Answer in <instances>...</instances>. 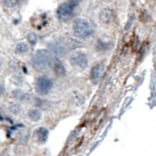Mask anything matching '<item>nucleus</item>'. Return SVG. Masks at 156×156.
<instances>
[{
    "mask_svg": "<svg viewBox=\"0 0 156 156\" xmlns=\"http://www.w3.org/2000/svg\"><path fill=\"white\" fill-rule=\"evenodd\" d=\"M12 96L20 103H26L30 100V96L21 90H13L12 91Z\"/></svg>",
    "mask_w": 156,
    "mask_h": 156,
    "instance_id": "10",
    "label": "nucleus"
},
{
    "mask_svg": "<svg viewBox=\"0 0 156 156\" xmlns=\"http://www.w3.org/2000/svg\"><path fill=\"white\" fill-rule=\"evenodd\" d=\"M51 67H52V71L55 72V74L57 75V76L62 77L66 75V68L60 60H58V58L52 60Z\"/></svg>",
    "mask_w": 156,
    "mask_h": 156,
    "instance_id": "8",
    "label": "nucleus"
},
{
    "mask_svg": "<svg viewBox=\"0 0 156 156\" xmlns=\"http://www.w3.org/2000/svg\"><path fill=\"white\" fill-rule=\"evenodd\" d=\"M4 94H5V87L2 83H0V98L3 97Z\"/></svg>",
    "mask_w": 156,
    "mask_h": 156,
    "instance_id": "18",
    "label": "nucleus"
},
{
    "mask_svg": "<svg viewBox=\"0 0 156 156\" xmlns=\"http://www.w3.org/2000/svg\"><path fill=\"white\" fill-rule=\"evenodd\" d=\"M2 4L7 8H12L15 6L16 2L15 0H2Z\"/></svg>",
    "mask_w": 156,
    "mask_h": 156,
    "instance_id": "16",
    "label": "nucleus"
},
{
    "mask_svg": "<svg viewBox=\"0 0 156 156\" xmlns=\"http://www.w3.org/2000/svg\"><path fill=\"white\" fill-rule=\"evenodd\" d=\"M29 43L26 42H19L15 47V52L19 55H25L29 52Z\"/></svg>",
    "mask_w": 156,
    "mask_h": 156,
    "instance_id": "11",
    "label": "nucleus"
},
{
    "mask_svg": "<svg viewBox=\"0 0 156 156\" xmlns=\"http://www.w3.org/2000/svg\"><path fill=\"white\" fill-rule=\"evenodd\" d=\"M9 111L13 114V115H18V114L21 112V106L19 104H16V103L12 104L9 106Z\"/></svg>",
    "mask_w": 156,
    "mask_h": 156,
    "instance_id": "15",
    "label": "nucleus"
},
{
    "mask_svg": "<svg viewBox=\"0 0 156 156\" xmlns=\"http://www.w3.org/2000/svg\"><path fill=\"white\" fill-rule=\"evenodd\" d=\"M52 86H54L52 80L45 75L38 76L35 80V90L40 96H45L48 94L51 90Z\"/></svg>",
    "mask_w": 156,
    "mask_h": 156,
    "instance_id": "4",
    "label": "nucleus"
},
{
    "mask_svg": "<svg viewBox=\"0 0 156 156\" xmlns=\"http://www.w3.org/2000/svg\"><path fill=\"white\" fill-rule=\"evenodd\" d=\"M67 1H68V3H70L71 5L75 6V5L80 3V1H81V0H67Z\"/></svg>",
    "mask_w": 156,
    "mask_h": 156,
    "instance_id": "17",
    "label": "nucleus"
},
{
    "mask_svg": "<svg viewBox=\"0 0 156 156\" xmlns=\"http://www.w3.org/2000/svg\"><path fill=\"white\" fill-rule=\"evenodd\" d=\"M49 49H51V51L52 52L54 55H64L66 54V47L65 45H63L62 43L60 42H54L51 43V45H49Z\"/></svg>",
    "mask_w": 156,
    "mask_h": 156,
    "instance_id": "9",
    "label": "nucleus"
},
{
    "mask_svg": "<svg viewBox=\"0 0 156 156\" xmlns=\"http://www.w3.org/2000/svg\"><path fill=\"white\" fill-rule=\"evenodd\" d=\"M27 39H28V42H29V44L31 46H34L36 45V43H37L38 41V37L37 35L35 34V33H29V34L27 35Z\"/></svg>",
    "mask_w": 156,
    "mask_h": 156,
    "instance_id": "14",
    "label": "nucleus"
},
{
    "mask_svg": "<svg viewBox=\"0 0 156 156\" xmlns=\"http://www.w3.org/2000/svg\"><path fill=\"white\" fill-rule=\"evenodd\" d=\"M57 16L61 22L70 21L74 16V6L68 2L61 4L57 9Z\"/></svg>",
    "mask_w": 156,
    "mask_h": 156,
    "instance_id": "5",
    "label": "nucleus"
},
{
    "mask_svg": "<svg viewBox=\"0 0 156 156\" xmlns=\"http://www.w3.org/2000/svg\"><path fill=\"white\" fill-rule=\"evenodd\" d=\"M28 117L32 121H39L42 117V113L38 108H33V109H30L29 112H28Z\"/></svg>",
    "mask_w": 156,
    "mask_h": 156,
    "instance_id": "12",
    "label": "nucleus"
},
{
    "mask_svg": "<svg viewBox=\"0 0 156 156\" xmlns=\"http://www.w3.org/2000/svg\"><path fill=\"white\" fill-rule=\"evenodd\" d=\"M69 62L73 68L77 70H84L88 65V58L85 52L81 51H73L69 57Z\"/></svg>",
    "mask_w": 156,
    "mask_h": 156,
    "instance_id": "3",
    "label": "nucleus"
},
{
    "mask_svg": "<svg viewBox=\"0 0 156 156\" xmlns=\"http://www.w3.org/2000/svg\"><path fill=\"white\" fill-rule=\"evenodd\" d=\"M52 64V58L51 54L47 51L44 49H39V51H35L31 58V65L33 69L36 71H44L48 69Z\"/></svg>",
    "mask_w": 156,
    "mask_h": 156,
    "instance_id": "1",
    "label": "nucleus"
},
{
    "mask_svg": "<svg viewBox=\"0 0 156 156\" xmlns=\"http://www.w3.org/2000/svg\"><path fill=\"white\" fill-rule=\"evenodd\" d=\"M113 19V12L109 9H104L102 10L101 13H100V20L101 22H104V23H109V22L112 21Z\"/></svg>",
    "mask_w": 156,
    "mask_h": 156,
    "instance_id": "13",
    "label": "nucleus"
},
{
    "mask_svg": "<svg viewBox=\"0 0 156 156\" xmlns=\"http://www.w3.org/2000/svg\"><path fill=\"white\" fill-rule=\"evenodd\" d=\"M1 69H2V61L0 60V71H1Z\"/></svg>",
    "mask_w": 156,
    "mask_h": 156,
    "instance_id": "19",
    "label": "nucleus"
},
{
    "mask_svg": "<svg viewBox=\"0 0 156 156\" xmlns=\"http://www.w3.org/2000/svg\"><path fill=\"white\" fill-rule=\"evenodd\" d=\"M104 73V66L103 64H96L90 70V79L94 83H98L101 80L102 75Z\"/></svg>",
    "mask_w": 156,
    "mask_h": 156,
    "instance_id": "6",
    "label": "nucleus"
},
{
    "mask_svg": "<svg viewBox=\"0 0 156 156\" xmlns=\"http://www.w3.org/2000/svg\"><path fill=\"white\" fill-rule=\"evenodd\" d=\"M34 136L36 141L39 144H44L47 141V139H48V130L45 127L40 126L34 132Z\"/></svg>",
    "mask_w": 156,
    "mask_h": 156,
    "instance_id": "7",
    "label": "nucleus"
},
{
    "mask_svg": "<svg viewBox=\"0 0 156 156\" xmlns=\"http://www.w3.org/2000/svg\"><path fill=\"white\" fill-rule=\"evenodd\" d=\"M73 32L76 37L80 39L90 38L94 33V26L86 19H77L73 23Z\"/></svg>",
    "mask_w": 156,
    "mask_h": 156,
    "instance_id": "2",
    "label": "nucleus"
}]
</instances>
